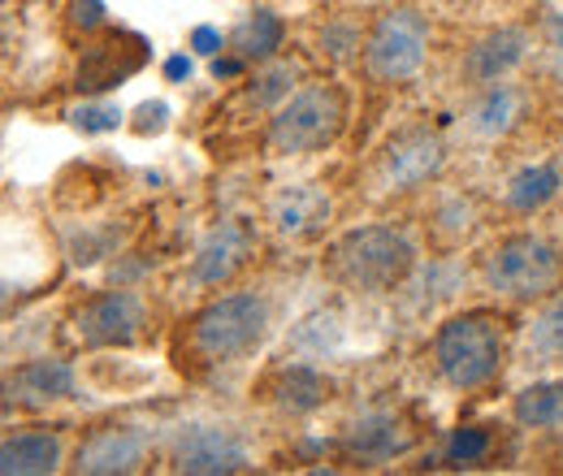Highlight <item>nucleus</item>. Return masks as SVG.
I'll list each match as a JSON object with an SVG mask.
<instances>
[{"instance_id": "423d86ee", "label": "nucleus", "mask_w": 563, "mask_h": 476, "mask_svg": "<svg viewBox=\"0 0 563 476\" xmlns=\"http://www.w3.org/2000/svg\"><path fill=\"white\" fill-rule=\"evenodd\" d=\"M429 57V22L412 4H390L382 9L360 44V69L377 87H404L424 69Z\"/></svg>"}, {"instance_id": "c756f323", "label": "nucleus", "mask_w": 563, "mask_h": 476, "mask_svg": "<svg viewBox=\"0 0 563 476\" xmlns=\"http://www.w3.org/2000/svg\"><path fill=\"white\" fill-rule=\"evenodd\" d=\"M135 118H143V122H135V131H140V135H147V131H165L169 109H165V104H140V113H135Z\"/></svg>"}, {"instance_id": "ddd939ff", "label": "nucleus", "mask_w": 563, "mask_h": 476, "mask_svg": "<svg viewBox=\"0 0 563 476\" xmlns=\"http://www.w3.org/2000/svg\"><path fill=\"white\" fill-rule=\"evenodd\" d=\"M143 62H147V44H143L140 35L113 31V35H104L100 44H91V48L82 53L78 74H74V87H78L82 96H100V91L118 87L122 78H131Z\"/></svg>"}, {"instance_id": "4be33fe9", "label": "nucleus", "mask_w": 563, "mask_h": 476, "mask_svg": "<svg viewBox=\"0 0 563 476\" xmlns=\"http://www.w3.org/2000/svg\"><path fill=\"white\" fill-rule=\"evenodd\" d=\"M520 359L533 368H563V286L538 303V317L520 342Z\"/></svg>"}, {"instance_id": "2f4dec72", "label": "nucleus", "mask_w": 563, "mask_h": 476, "mask_svg": "<svg viewBox=\"0 0 563 476\" xmlns=\"http://www.w3.org/2000/svg\"><path fill=\"white\" fill-rule=\"evenodd\" d=\"M187 62H183V57H178V62H169V78H183V74H187Z\"/></svg>"}, {"instance_id": "72a5a7b5", "label": "nucleus", "mask_w": 563, "mask_h": 476, "mask_svg": "<svg viewBox=\"0 0 563 476\" xmlns=\"http://www.w3.org/2000/svg\"><path fill=\"white\" fill-rule=\"evenodd\" d=\"M312 4H334V0H312Z\"/></svg>"}, {"instance_id": "cd10ccee", "label": "nucleus", "mask_w": 563, "mask_h": 476, "mask_svg": "<svg viewBox=\"0 0 563 476\" xmlns=\"http://www.w3.org/2000/svg\"><path fill=\"white\" fill-rule=\"evenodd\" d=\"M74 126H82V131H113V126H122V113L109 109V104H87V109H74Z\"/></svg>"}, {"instance_id": "2eb2a0df", "label": "nucleus", "mask_w": 563, "mask_h": 476, "mask_svg": "<svg viewBox=\"0 0 563 476\" xmlns=\"http://www.w3.org/2000/svg\"><path fill=\"white\" fill-rule=\"evenodd\" d=\"M529 118V91L516 78H498L473 91V104L464 113L468 135L477 139H507L511 131H520V122Z\"/></svg>"}, {"instance_id": "4468645a", "label": "nucleus", "mask_w": 563, "mask_h": 476, "mask_svg": "<svg viewBox=\"0 0 563 476\" xmlns=\"http://www.w3.org/2000/svg\"><path fill=\"white\" fill-rule=\"evenodd\" d=\"M529 57V31L525 26H494L482 40H473V48L460 62V82L464 87H486L498 78H511L520 62Z\"/></svg>"}, {"instance_id": "5701e85b", "label": "nucleus", "mask_w": 563, "mask_h": 476, "mask_svg": "<svg viewBox=\"0 0 563 476\" xmlns=\"http://www.w3.org/2000/svg\"><path fill=\"white\" fill-rule=\"evenodd\" d=\"M511 420L520 429H560L563 424V377H542L533 386H525L516 399H511Z\"/></svg>"}, {"instance_id": "7c9ffc66", "label": "nucleus", "mask_w": 563, "mask_h": 476, "mask_svg": "<svg viewBox=\"0 0 563 476\" xmlns=\"http://www.w3.org/2000/svg\"><path fill=\"white\" fill-rule=\"evenodd\" d=\"M217 48H221V35L217 31H209V26L196 31V53H217Z\"/></svg>"}, {"instance_id": "20e7f679", "label": "nucleus", "mask_w": 563, "mask_h": 476, "mask_svg": "<svg viewBox=\"0 0 563 476\" xmlns=\"http://www.w3.org/2000/svg\"><path fill=\"white\" fill-rule=\"evenodd\" d=\"M482 286L511 308L542 303L563 286V252L538 230L503 234L482 256Z\"/></svg>"}, {"instance_id": "dca6fc26", "label": "nucleus", "mask_w": 563, "mask_h": 476, "mask_svg": "<svg viewBox=\"0 0 563 476\" xmlns=\"http://www.w3.org/2000/svg\"><path fill=\"white\" fill-rule=\"evenodd\" d=\"M334 200L325 187L317 182H286L269 196V225L278 230L282 239H317L330 225Z\"/></svg>"}, {"instance_id": "1a4fd4ad", "label": "nucleus", "mask_w": 563, "mask_h": 476, "mask_svg": "<svg viewBox=\"0 0 563 476\" xmlns=\"http://www.w3.org/2000/svg\"><path fill=\"white\" fill-rule=\"evenodd\" d=\"M169 468L187 476H230L247 473L252 455L243 438L225 424H187L169 442Z\"/></svg>"}, {"instance_id": "6e6552de", "label": "nucleus", "mask_w": 563, "mask_h": 476, "mask_svg": "<svg viewBox=\"0 0 563 476\" xmlns=\"http://www.w3.org/2000/svg\"><path fill=\"white\" fill-rule=\"evenodd\" d=\"M147 330V303L140 290H100L87 303H78L70 317V334L78 346H135Z\"/></svg>"}, {"instance_id": "a878e982", "label": "nucleus", "mask_w": 563, "mask_h": 476, "mask_svg": "<svg viewBox=\"0 0 563 476\" xmlns=\"http://www.w3.org/2000/svg\"><path fill=\"white\" fill-rule=\"evenodd\" d=\"M490 451H494V438H490V429H482V424H460V429L446 438V464H455V468L486 464Z\"/></svg>"}, {"instance_id": "f8f14e48", "label": "nucleus", "mask_w": 563, "mask_h": 476, "mask_svg": "<svg viewBox=\"0 0 563 476\" xmlns=\"http://www.w3.org/2000/svg\"><path fill=\"white\" fill-rule=\"evenodd\" d=\"M252 230H247V221H221L217 230H209V239L196 247V261H191V269H187V281L191 286H230L239 273L247 269V261H252Z\"/></svg>"}, {"instance_id": "bb28decb", "label": "nucleus", "mask_w": 563, "mask_h": 476, "mask_svg": "<svg viewBox=\"0 0 563 476\" xmlns=\"http://www.w3.org/2000/svg\"><path fill=\"white\" fill-rule=\"evenodd\" d=\"M360 44H364V35L352 31V26H325L321 31V53L325 57H334V62H347V57H360Z\"/></svg>"}, {"instance_id": "aec40b11", "label": "nucleus", "mask_w": 563, "mask_h": 476, "mask_svg": "<svg viewBox=\"0 0 563 476\" xmlns=\"http://www.w3.org/2000/svg\"><path fill=\"white\" fill-rule=\"evenodd\" d=\"M282 40H286V22H282L274 9H252L230 35H225V48L239 57V62H247V66H265V62H274L282 53Z\"/></svg>"}, {"instance_id": "7ed1b4c3", "label": "nucleus", "mask_w": 563, "mask_h": 476, "mask_svg": "<svg viewBox=\"0 0 563 476\" xmlns=\"http://www.w3.org/2000/svg\"><path fill=\"white\" fill-rule=\"evenodd\" d=\"M429 359L442 386L460 395H477L494 386L507 359V330L494 312H460L438 325L429 342Z\"/></svg>"}, {"instance_id": "6ab92c4d", "label": "nucleus", "mask_w": 563, "mask_h": 476, "mask_svg": "<svg viewBox=\"0 0 563 476\" xmlns=\"http://www.w3.org/2000/svg\"><path fill=\"white\" fill-rule=\"evenodd\" d=\"M66 464V438L57 429H13L0 438V476H48Z\"/></svg>"}, {"instance_id": "9b49d317", "label": "nucleus", "mask_w": 563, "mask_h": 476, "mask_svg": "<svg viewBox=\"0 0 563 476\" xmlns=\"http://www.w3.org/2000/svg\"><path fill=\"white\" fill-rule=\"evenodd\" d=\"M152 460V442L135 424H100L74 451L70 468L78 476H126L143 473Z\"/></svg>"}, {"instance_id": "39448f33", "label": "nucleus", "mask_w": 563, "mask_h": 476, "mask_svg": "<svg viewBox=\"0 0 563 476\" xmlns=\"http://www.w3.org/2000/svg\"><path fill=\"white\" fill-rule=\"evenodd\" d=\"M347 131V91L330 78L295 87L265 126V147L274 156H312L334 147Z\"/></svg>"}, {"instance_id": "9d476101", "label": "nucleus", "mask_w": 563, "mask_h": 476, "mask_svg": "<svg viewBox=\"0 0 563 476\" xmlns=\"http://www.w3.org/2000/svg\"><path fill=\"white\" fill-rule=\"evenodd\" d=\"M78 381H74V368L66 359H26V364H13L4 377H0V408L4 411H22V416H40V411L57 408V403H70Z\"/></svg>"}, {"instance_id": "a211bd4d", "label": "nucleus", "mask_w": 563, "mask_h": 476, "mask_svg": "<svg viewBox=\"0 0 563 476\" xmlns=\"http://www.w3.org/2000/svg\"><path fill=\"white\" fill-rule=\"evenodd\" d=\"M334 395V381L312 364H282L261 381V399L282 416H312Z\"/></svg>"}, {"instance_id": "393cba45", "label": "nucleus", "mask_w": 563, "mask_h": 476, "mask_svg": "<svg viewBox=\"0 0 563 476\" xmlns=\"http://www.w3.org/2000/svg\"><path fill=\"white\" fill-rule=\"evenodd\" d=\"M429 230H433V239L442 247H460L477 230V208H473V200H460V196L455 200H442V204L433 208Z\"/></svg>"}, {"instance_id": "0eeeda50", "label": "nucleus", "mask_w": 563, "mask_h": 476, "mask_svg": "<svg viewBox=\"0 0 563 476\" xmlns=\"http://www.w3.org/2000/svg\"><path fill=\"white\" fill-rule=\"evenodd\" d=\"M451 165V143L433 126H404L386 139L373 156V187L382 196H417L429 182H438Z\"/></svg>"}, {"instance_id": "412c9836", "label": "nucleus", "mask_w": 563, "mask_h": 476, "mask_svg": "<svg viewBox=\"0 0 563 476\" xmlns=\"http://www.w3.org/2000/svg\"><path fill=\"white\" fill-rule=\"evenodd\" d=\"M560 191H563V178L551 160H542V165H520V169L503 182V208H507L511 217H533V212H542L547 204H555Z\"/></svg>"}, {"instance_id": "f3484780", "label": "nucleus", "mask_w": 563, "mask_h": 476, "mask_svg": "<svg viewBox=\"0 0 563 476\" xmlns=\"http://www.w3.org/2000/svg\"><path fill=\"white\" fill-rule=\"evenodd\" d=\"M408 442H412V438H408V424H404L395 411H368V416L352 420V424L343 429V438H339L343 455H347L352 464H364V468L399 460V455L408 451Z\"/></svg>"}, {"instance_id": "b1692460", "label": "nucleus", "mask_w": 563, "mask_h": 476, "mask_svg": "<svg viewBox=\"0 0 563 476\" xmlns=\"http://www.w3.org/2000/svg\"><path fill=\"white\" fill-rule=\"evenodd\" d=\"M295 78H299V66L295 62H265V69L247 82V104L252 109H278L282 100L295 91Z\"/></svg>"}, {"instance_id": "c85d7f7f", "label": "nucleus", "mask_w": 563, "mask_h": 476, "mask_svg": "<svg viewBox=\"0 0 563 476\" xmlns=\"http://www.w3.org/2000/svg\"><path fill=\"white\" fill-rule=\"evenodd\" d=\"M70 26L91 35L104 26V0H70Z\"/></svg>"}, {"instance_id": "f03ea898", "label": "nucleus", "mask_w": 563, "mask_h": 476, "mask_svg": "<svg viewBox=\"0 0 563 476\" xmlns=\"http://www.w3.org/2000/svg\"><path fill=\"white\" fill-rule=\"evenodd\" d=\"M417 243L408 230L373 221V225H355L343 230L325 256H321V273L352 290V295H390L399 286H408V277L417 273Z\"/></svg>"}, {"instance_id": "473e14b6", "label": "nucleus", "mask_w": 563, "mask_h": 476, "mask_svg": "<svg viewBox=\"0 0 563 476\" xmlns=\"http://www.w3.org/2000/svg\"><path fill=\"white\" fill-rule=\"evenodd\" d=\"M551 35H555V44L563 48V18H551Z\"/></svg>"}, {"instance_id": "f257e3e1", "label": "nucleus", "mask_w": 563, "mask_h": 476, "mask_svg": "<svg viewBox=\"0 0 563 476\" xmlns=\"http://www.w3.org/2000/svg\"><path fill=\"white\" fill-rule=\"evenodd\" d=\"M269 325H274V308H269L265 295H256V290H230V295L209 299L205 308H196L183 321L178 355L196 373H217V368L243 364L252 351H261Z\"/></svg>"}]
</instances>
